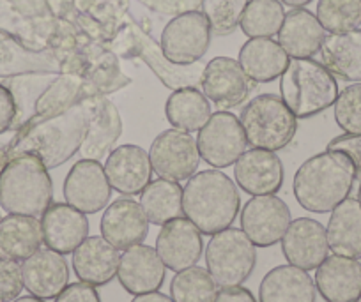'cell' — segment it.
I'll list each match as a JSON object with an SVG mask.
<instances>
[{
  "mask_svg": "<svg viewBox=\"0 0 361 302\" xmlns=\"http://www.w3.org/2000/svg\"><path fill=\"white\" fill-rule=\"evenodd\" d=\"M248 0H204V15L209 18L213 32L218 36L234 32L239 25L243 11H245Z\"/></svg>",
  "mask_w": 361,
  "mask_h": 302,
  "instance_id": "obj_39",
  "label": "cell"
},
{
  "mask_svg": "<svg viewBox=\"0 0 361 302\" xmlns=\"http://www.w3.org/2000/svg\"><path fill=\"white\" fill-rule=\"evenodd\" d=\"M119 249L103 237H87L73 251V270L80 281L103 287L117 276Z\"/></svg>",
  "mask_w": 361,
  "mask_h": 302,
  "instance_id": "obj_25",
  "label": "cell"
},
{
  "mask_svg": "<svg viewBox=\"0 0 361 302\" xmlns=\"http://www.w3.org/2000/svg\"><path fill=\"white\" fill-rule=\"evenodd\" d=\"M102 237L117 249L142 244L149 234V220L133 198H117L102 216Z\"/></svg>",
  "mask_w": 361,
  "mask_h": 302,
  "instance_id": "obj_19",
  "label": "cell"
},
{
  "mask_svg": "<svg viewBox=\"0 0 361 302\" xmlns=\"http://www.w3.org/2000/svg\"><path fill=\"white\" fill-rule=\"evenodd\" d=\"M326 41V30L317 16L308 9L296 8L286 13L279 32V43L293 58H312L321 51Z\"/></svg>",
  "mask_w": 361,
  "mask_h": 302,
  "instance_id": "obj_26",
  "label": "cell"
},
{
  "mask_svg": "<svg viewBox=\"0 0 361 302\" xmlns=\"http://www.w3.org/2000/svg\"><path fill=\"white\" fill-rule=\"evenodd\" d=\"M43 230L37 218L32 216H9L0 220V256L9 260H27L30 255L41 249Z\"/></svg>",
  "mask_w": 361,
  "mask_h": 302,
  "instance_id": "obj_31",
  "label": "cell"
},
{
  "mask_svg": "<svg viewBox=\"0 0 361 302\" xmlns=\"http://www.w3.org/2000/svg\"><path fill=\"white\" fill-rule=\"evenodd\" d=\"M165 115L176 130L200 131L211 117V103L197 87L177 89L166 99Z\"/></svg>",
  "mask_w": 361,
  "mask_h": 302,
  "instance_id": "obj_33",
  "label": "cell"
},
{
  "mask_svg": "<svg viewBox=\"0 0 361 302\" xmlns=\"http://www.w3.org/2000/svg\"><path fill=\"white\" fill-rule=\"evenodd\" d=\"M13 302H47V301H44V298L36 297V295H29V297H18V298H15V301H13Z\"/></svg>",
  "mask_w": 361,
  "mask_h": 302,
  "instance_id": "obj_49",
  "label": "cell"
},
{
  "mask_svg": "<svg viewBox=\"0 0 361 302\" xmlns=\"http://www.w3.org/2000/svg\"><path fill=\"white\" fill-rule=\"evenodd\" d=\"M324 65L347 82H361V29L347 34H329L321 48Z\"/></svg>",
  "mask_w": 361,
  "mask_h": 302,
  "instance_id": "obj_32",
  "label": "cell"
},
{
  "mask_svg": "<svg viewBox=\"0 0 361 302\" xmlns=\"http://www.w3.org/2000/svg\"><path fill=\"white\" fill-rule=\"evenodd\" d=\"M286 9L280 0H248L239 27L243 34L252 37H273L280 32Z\"/></svg>",
  "mask_w": 361,
  "mask_h": 302,
  "instance_id": "obj_36",
  "label": "cell"
},
{
  "mask_svg": "<svg viewBox=\"0 0 361 302\" xmlns=\"http://www.w3.org/2000/svg\"><path fill=\"white\" fill-rule=\"evenodd\" d=\"M43 244L48 249L69 255L89 237V220L69 203H51L41 216Z\"/></svg>",
  "mask_w": 361,
  "mask_h": 302,
  "instance_id": "obj_21",
  "label": "cell"
},
{
  "mask_svg": "<svg viewBox=\"0 0 361 302\" xmlns=\"http://www.w3.org/2000/svg\"><path fill=\"white\" fill-rule=\"evenodd\" d=\"M140 206L149 223L163 227L169 221L183 218V187L179 182L156 179L140 193Z\"/></svg>",
  "mask_w": 361,
  "mask_h": 302,
  "instance_id": "obj_34",
  "label": "cell"
},
{
  "mask_svg": "<svg viewBox=\"0 0 361 302\" xmlns=\"http://www.w3.org/2000/svg\"><path fill=\"white\" fill-rule=\"evenodd\" d=\"M23 288L39 298H55L69 283V265L64 255L54 249H37L23 260Z\"/></svg>",
  "mask_w": 361,
  "mask_h": 302,
  "instance_id": "obj_23",
  "label": "cell"
},
{
  "mask_svg": "<svg viewBox=\"0 0 361 302\" xmlns=\"http://www.w3.org/2000/svg\"><path fill=\"white\" fill-rule=\"evenodd\" d=\"M257 263L255 244L239 228H225L211 237L206 248V265L218 287H241Z\"/></svg>",
  "mask_w": 361,
  "mask_h": 302,
  "instance_id": "obj_7",
  "label": "cell"
},
{
  "mask_svg": "<svg viewBox=\"0 0 361 302\" xmlns=\"http://www.w3.org/2000/svg\"><path fill=\"white\" fill-rule=\"evenodd\" d=\"M282 251L287 262L300 269H317L328 258L329 244L326 228L312 218H298L290 221L282 239Z\"/></svg>",
  "mask_w": 361,
  "mask_h": 302,
  "instance_id": "obj_15",
  "label": "cell"
},
{
  "mask_svg": "<svg viewBox=\"0 0 361 302\" xmlns=\"http://www.w3.org/2000/svg\"><path fill=\"white\" fill-rule=\"evenodd\" d=\"M282 4L289 6V8L296 9V8H305V6H308L312 2V0H280Z\"/></svg>",
  "mask_w": 361,
  "mask_h": 302,
  "instance_id": "obj_48",
  "label": "cell"
},
{
  "mask_svg": "<svg viewBox=\"0 0 361 302\" xmlns=\"http://www.w3.org/2000/svg\"><path fill=\"white\" fill-rule=\"evenodd\" d=\"M62 193L66 203L83 214H96L110 203L112 186L102 163L96 159H80L69 170Z\"/></svg>",
  "mask_w": 361,
  "mask_h": 302,
  "instance_id": "obj_12",
  "label": "cell"
},
{
  "mask_svg": "<svg viewBox=\"0 0 361 302\" xmlns=\"http://www.w3.org/2000/svg\"><path fill=\"white\" fill-rule=\"evenodd\" d=\"M55 302H102V297H99L96 287L78 281V283L68 284L55 297Z\"/></svg>",
  "mask_w": 361,
  "mask_h": 302,
  "instance_id": "obj_43",
  "label": "cell"
},
{
  "mask_svg": "<svg viewBox=\"0 0 361 302\" xmlns=\"http://www.w3.org/2000/svg\"><path fill=\"white\" fill-rule=\"evenodd\" d=\"M213 302H257L252 291L245 287H231L221 288L216 294Z\"/></svg>",
  "mask_w": 361,
  "mask_h": 302,
  "instance_id": "obj_46",
  "label": "cell"
},
{
  "mask_svg": "<svg viewBox=\"0 0 361 302\" xmlns=\"http://www.w3.org/2000/svg\"><path fill=\"white\" fill-rule=\"evenodd\" d=\"M23 290L22 265L16 260L0 256V302H11Z\"/></svg>",
  "mask_w": 361,
  "mask_h": 302,
  "instance_id": "obj_41",
  "label": "cell"
},
{
  "mask_svg": "<svg viewBox=\"0 0 361 302\" xmlns=\"http://www.w3.org/2000/svg\"><path fill=\"white\" fill-rule=\"evenodd\" d=\"M197 145L202 161L214 168H228L245 154L248 141L238 117L218 110L211 113L209 120L199 131Z\"/></svg>",
  "mask_w": 361,
  "mask_h": 302,
  "instance_id": "obj_10",
  "label": "cell"
},
{
  "mask_svg": "<svg viewBox=\"0 0 361 302\" xmlns=\"http://www.w3.org/2000/svg\"><path fill=\"white\" fill-rule=\"evenodd\" d=\"M131 302H173L172 297L161 294V291H149V294L135 295V298Z\"/></svg>",
  "mask_w": 361,
  "mask_h": 302,
  "instance_id": "obj_47",
  "label": "cell"
},
{
  "mask_svg": "<svg viewBox=\"0 0 361 302\" xmlns=\"http://www.w3.org/2000/svg\"><path fill=\"white\" fill-rule=\"evenodd\" d=\"M239 64L250 80L257 83L275 82L289 68L290 57L271 37H252L239 51Z\"/></svg>",
  "mask_w": 361,
  "mask_h": 302,
  "instance_id": "obj_28",
  "label": "cell"
},
{
  "mask_svg": "<svg viewBox=\"0 0 361 302\" xmlns=\"http://www.w3.org/2000/svg\"><path fill=\"white\" fill-rule=\"evenodd\" d=\"M30 73H62V68L51 51L30 50L15 36L0 30V78Z\"/></svg>",
  "mask_w": 361,
  "mask_h": 302,
  "instance_id": "obj_29",
  "label": "cell"
},
{
  "mask_svg": "<svg viewBox=\"0 0 361 302\" xmlns=\"http://www.w3.org/2000/svg\"><path fill=\"white\" fill-rule=\"evenodd\" d=\"M128 37L131 41V48L135 54L154 71V75L161 80L163 85L170 89H185V87H199L202 80V73L206 65H199V62L190 65L173 64L163 54L161 46L154 43L145 32H142L135 23H130Z\"/></svg>",
  "mask_w": 361,
  "mask_h": 302,
  "instance_id": "obj_16",
  "label": "cell"
},
{
  "mask_svg": "<svg viewBox=\"0 0 361 302\" xmlns=\"http://www.w3.org/2000/svg\"><path fill=\"white\" fill-rule=\"evenodd\" d=\"M317 288L307 270L294 265H279L262 277L259 302H315Z\"/></svg>",
  "mask_w": 361,
  "mask_h": 302,
  "instance_id": "obj_27",
  "label": "cell"
},
{
  "mask_svg": "<svg viewBox=\"0 0 361 302\" xmlns=\"http://www.w3.org/2000/svg\"><path fill=\"white\" fill-rule=\"evenodd\" d=\"M283 163L275 152L250 149L234 165V179L252 196L279 193L283 186Z\"/></svg>",
  "mask_w": 361,
  "mask_h": 302,
  "instance_id": "obj_18",
  "label": "cell"
},
{
  "mask_svg": "<svg viewBox=\"0 0 361 302\" xmlns=\"http://www.w3.org/2000/svg\"><path fill=\"white\" fill-rule=\"evenodd\" d=\"M241 209L238 186L220 170H204L183 187V210L202 235L231 227Z\"/></svg>",
  "mask_w": 361,
  "mask_h": 302,
  "instance_id": "obj_3",
  "label": "cell"
},
{
  "mask_svg": "<svg viewBox=\"0 0 361 302\" xmlns=\"http://www.w3.org/2000/svg\"><path fill=\"white\" fill-rule=\"evenodd\" d=\"M165 263L151 246H131L121 255L117 277L128 294L142 295L158 291L165 283Z\"/></svg>",
  "mask_w": 361,
  "mask_h": 302,
  "instance_id": "obj_17",
  "label": "cell"
},
{
  "mask_svg": "<svg viewBox=\"0 0 361 302\" xmlns=\"http://www.w3.org/2000/svg\"><path fill=\"white\" fill-rule=\"evenodd\" d=\"M57 75L59 73H30V75H20L8 78L4 85L13 94L16 106V119L13 130L16 131L27 120L32 119L37 99L43 96V92L50 87V83L54 82Z\"/></svg>",
  "mask_w": 361,
  "mask_h": 302,
  "instance_id": "obj_35",
  "label": "cell"
},
{
  "mask_svg": "<svg viewBox=\"0 0 361 302\" xmlns=\"http://www.w3.org/2000/svg\"><path fill=\"white\" fill-rule=\"evenodd\" d=\"M335 120L345 133H361V82L347 85L335 101Z\"/></svg>",
  "mask_w": 361,
  "mask_h": 302,
  "instance_id": "obj_40",
  "label": "cell"
},
{
  "mask_svg": "<svg viewBox=\"0 0 361 302\" xmlns=\"http://www.w3.org/2000/svg\"><path fill=\"white\" fill-rule=\"evenodd\" d=\"M282 99L296 119H310L335 105L338 83L335 75L314 58H293L282 75Z\"/></svg>",
  "mask_w": 361,
  "mask_h": 302,
  "instance_id": "obj_5",
  "label": "cell"
},
{
  "mask_svg": "<svg viewBox=\"0 0 361 302\" xmlns=\"http://www.w3.org/2000/svg\"><path fill=\"white\" fill-rule=\"evenodd\" d=\"M315 16L326 32H353L361 25V0H319Z\"/></svg>",
  "mask_w": 361,
  "mask_h": 302,
  "instance_id": "obj_38",
  "label": "cell"
},
{
  "mask_svg": "<svg viewBox=\"0 0 361 302\" xmlns=\"http://www.w3.org/2000/svg\"><path fill=\"white\" fill-rule=\"evenodd\" d=\"M154 249L166 269L180 272L199 263L204 251L202 234L188 218H177L163 225Z\"/></svg>",
  "mask_w": 361,
  "mask_h": 302,
  "instance_id": "obj_14",
  "label": "cell"
},
{
  "mask_svg": "<svg viewBox=\"0 0 361 302\" xmlns=\"http://www.w3.org/2000/svg\"><path fill=\"white\" fill-rule=\"evenodd\" d=\"M326 151L343 152L354 165L356 179H361V133H343L335 137Z\"/></svg>",
  "mask_w": 361,
  "mask_h": 302,
  "instance_id": "obj_42",
  "label": "cell"
},
{
  "mask_svg": "<svg viewBox=\"0 0 361 302\" xmlns=\"http://www.w3.org/2000/svg\"><path fill=\"white\" fill-rule=\"evenodd\" d=\"M145 6L161 13H186L197 11V6H202L204 0H142Z\"/></svg>",
  "mask_w": 361,
  "mask_h": 302,
  "instance_id": "obj_45",
  "label": "cell"
},
{
  "mask_svg": "<svg viewBox=\"0 0 361 302\" xmlns=\"http://www.w3.org/2000/svg\"><path fill=\"white\" fill-rule=\"evenodd\" d=\"M326 235L335 255L361 258V203L356 198H345L331 210Z\"/></svg>",
  "mask_w": 361,
  "mask_h": 302,
  "instance_id": "obj_30",
  "label": "cell"
},
{
  "mask_svg": "<svg viewBox=\"0 0 361 302\" xmlns=\"http://www.w3.org/2000/svg\"><path fill=\"white\" fill-rule=\"evenodd\" d=\"M356 302H361V295H360V298H357V301Z\"/></svg>",
  "mask_w": 361,
  "mask_h": 302,
  "instance_id": "obj_51",
  "label": "cell"
},
{
  "mask_svg": "<svg viewBox=\"0 0 361 302\" xmlns=\"http://www.w3.org/2000/svg\"><path fill=\"white\" fill-rule=\"evenodd\" d=\"M103 168L112 189L128 196L142 193L152 179L149 152L133 144L121 145L110 152Z\"/></svg>",
  "mask_w": 361,
  "mask_h": 302,
  "instance_id": "obj_20",
  "label": "cell"
},
{
  "mask_svg": "<svg viewBox=\"0 0 361 302\" xmlns=\"http://www.w3.org/2000/svg\"><path fill=\"white\" fill-rule=\"evenodd\" d=\"M315 270V288L326 302H356L360 298V260L333 255L328 256Z\"/></svg>",
  "mask_w": 361,
  "mask_h": 302,
  "instance_id": "obj_24",
  "label": "cell"
},
{
  "mask_svg": "<svg viewBox=\"0 0 361 302\" xmlns=\"http://www.w3.org/2000/svg\"><path fill=\"white\" fill-rule=\"evenodd\" d=\"M248 145L262 151H282L298 133V119L276 94H262L250 101L239 117Z\"/></svg>",
  "mask_w": 361,
  "mask_h": 302,
  "instance_id": "obj_6",
  "label": "cell"
},
{
  "mask_svg": "<svg viewBox=\"0 0 361 302\" xmlns=\"http://www.w3.org/2000/svg\"><path fill=\"white\" fill-rule=\"evenodd\" d=\"M54 201V182L37 156L20 154L0 170V207L8 214L43 216Z\"/></svg>",
  "mask_w": 361,
  "mask_h": 302,
  "instance_id": "obj_4",
  "label": "cell"
},
{
  "mask_svg": "<svg viewBox=\"0 0 361 302\" xmlns=\"http://www.w3.org/2000/svg\"><path fill=\"white\" fill-rule=\"evenodd\" d=\"M16 119V106L13 94L4 83H0V134L13 130Z\"/></svg>",
  "mask_w": 361,
  "mask_h": 302,
  "instance_id": "obj_44",
  "label": "cell"
},
{
  "mask_svg": "<svg viewBox=\"0 0 361 302\" xmlns=\"http://www.w3.org/2000/svg\"><path fill=\"white\" fill-rule=\"evenodd\" d=\"M356 182V172L343 152L324 151L308 158L298 168L293 191L298 203L308 213H331L349 198Z\"/></svg>",
  "mask_w": 361,
  "mask_h": 302,
  "instance_id": "obj_2",
  "label": "cell"
},
{
  "mask_svg": "<svg viewBox=\"0 0 361 302\" xmlns=\"http://www.w3.org/2000/svg\"><path fill=\"white\" fill-rule=\"evenodd\" d=\"M213 27L202 11H186L170 20L161 32V50L173 64L190 65L207 54Z\"/></svg>",
  "mask_w": 361,
  "mask_h": 302,
  "instance_id": "obj_8",
  "label": "cell"
},
{
  "mask_svg": "<svg viewBox=\"0 0 361 302\" xmlns=\"http://www.w3.org/2000/svg\"><path fill=\"white\" fill-rule=\"evenodd\" d=\"M87 127L89 115L83 103L57 115L32 117L16 130L0 156V163L4 165L20 154H34L48 170L59 168L82 149Z\"/></svg>",
  "mask_w": 361,
  "mask_h": 302,
  "instance_id": "obj_1",
  "label": "cell"
},
{
  "mask_svg": "<svg viewBox=\"0 0 361 302\" xmlns=\"http://www.w3.org/2000/svg\"><path fill=\"white\" fill-rule=\"evenodd\" d=\"M290 221V209L282 198L262 194L246 201L241 213V230L255 248H271L282 241Z\"/></svg>",
  "mask_w": 361,
  "mask_h": 302,
  "instance_id": "obj_11",
  "label": "cell"
},
{
  "mask_svg": "<svg viewBox=\"0 0 361 302\" xmlns=\"http://www.w3.org/2000/svg\"><path fill=\"white\" fill-rule=\"evenodd\" d=\"M218 284L202 267H190L173 276L170 283V297L173 302H213Z\"/></svg>",
  "mask_w": 361,
  "mask_h": 302,
  "instance_id": "obj_37",
  "label": "cell"
},
{
  "mask_svg": "<svg viewBox=\"0 0 361 302\" xmlns=\"http://www.w3.org/2000/svg\"><path fill=\"white\" fill-rule=\"evenodd\" d=\"M357 201L361 203V182H360V189H357Z\"/></svg>",
  "mask_w": 361,
  "mask_h": 302,
  "instance_id": "obj_50",
  "label": "cell"
},
{
  "mask_svg": "<svg viewBox=\"0 0 361 302\" xmlns=\"http://www.w3.org/2000/svg\"><path fill=\"white\" fill-rule=\"evenodd\" d=\"M89 115L82 154L85 159H99L109 154L112 145L123 133V122L116 106L105 96H92L82 101Z\"/></svg>",
  "mask_w": 361,
  "mask_h": 302,
  "instance_id": "obj_22",
  "label": "cell"
},
{
  "mask_svg": "<svg viewBox=\"0 0 361 302\" xmlns=\"http://www.w3.org/2000/svg\"><path fill=\"white\" fill-rule=\"evenodd\" d=\"M149 159H151L152 172L159 179L172 180V182L192 179L202 161L195 138L176 127L163 131L152 140Z\"/></svg>",
  "mask_w": 361,
  "mask_h": 302,
  "instance_id": "obj_9",
  "label": "cell"
},
{
  "mask_svg": "<svg viewBox=\"0 0 361 302\" xmlns=\"http://www.w3.org/2000/svg\"><path fill=\"white\" fill-rule=\"evenodd\" d=\"M200 89L220 110L235 108L250 96V78L241 64L231 57H214L204 68Z\"/></svg>",
  "mask_w": 361,
  "mask_h": 302,
  "instance_id": "obj_13",
  "label": "cell"
}]
</instances>
